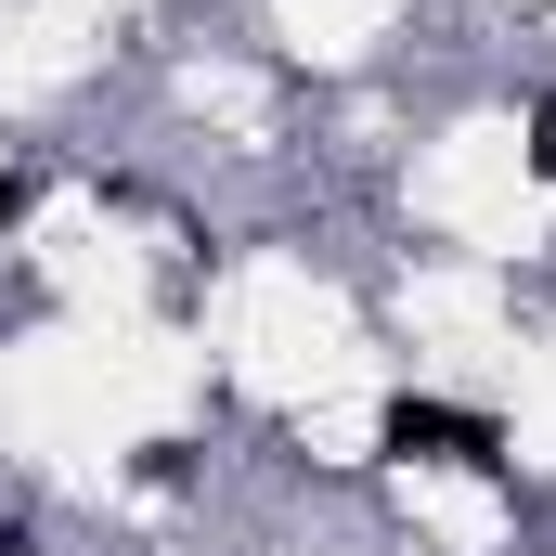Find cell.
I'll return each mask as SVG.
<instances>
[{
	"mask_svg": "<svg viewBox=\"0 0 556 556\" xmlns=\"http://www.w3.org/2000/svg\"><path fill=\"white\" fill-rule=\"evenodd\" d=\"M389 453H453V466H505V427L453 415V402H389Z\"/></svg>",
	"mask_w": 556,
	"mask_h": 556,
	"instance_id": "cell-1",
	"label": "cell"
},
{
	"mask_svg": "<svg viewBox=\"0 0 556 556\" xmlns=\"http://www.w3.org/2000/svg\"><path fill=\"white\" fill-rule=\"evenodd\" d=\"M26 544H39V531H26V518H0V556H26Z\"/></svg>",
	"mask_w": 556,
	"mask_h": 556,
	"instance_id": "cell-2",
	"label": "cell"
},
{
	"mask_svg": "<svg viewBox=\"0 0 556 556\" xmlns=\"http://www.w3.org/2000/svg\"><path fill=\"white\" fill-rule=\"evenodd\" d=\"M544 117H556V91H544Z\"/></svg>",
	"mask_w": 556,
	"mask_h": 556,
	"instance_id": "cell-3",
	"label": "cell"
}]
</instances>
